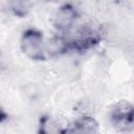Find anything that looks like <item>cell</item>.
Instances as JSON below:
<instances>
[{
	"label": "cell",
	"mask_w": 134,
	"mask_h": 134,
	"mask_svg": "<svg viewBox=\"0 0 134 134\" xmlns=\"http://www.w3.org/2000/svg\"><path fill=\"white\" fill-rule=\"evenodd\" d=\"M43 35L34 28L24 31L21 38V49L29 58L39 60L44 57V43Z\"/></svg>",
	"instance_id": "obj_1"
},
{
	"label": "cell",
	"mask_w": 134,
	"mask_h": 134,
	"mask_svg": "<svg viewBox=\"0 0 134 134\" xmlns=\"http://www.w3.org/2000/svg\"><path fill=\"white\" fill-rule=\"evenodd\" d=\"M76 18V12L69 5L62 6L54 18V24L60 29H66L71 26Z\"/></svg>",
	"instance_id": "obj_3"
},
{
	"label": "cell",
	"mask_w": 134,
	"mask_h": 134,
	"mask_svg": "<svg viewBox=\"0 0 134 134\" xmlns=\"http://www.w3.org/2000/svg\"><path fill=\"white\" fill-rule=\"evenodd\" d=\"M69 46L68 41L64 40L61 37H55L49 40L45 46V50L50 54H59L62 51H64Z\"/></svg>",
	"instance_id": "obj_5"
},
{
	"label": "cell",
	"mask_w": 134,
	"mask_h": 134,
	"mask_svg": "<svg viewBox=\"0 0 134 134\" xmlns=\"http://www.w3.org/2000/svg\"><path fill=\"white\" fill-rule=\"evenodd\" d=\"M111 119L116 127L128 129L134 124V107L127 102L116 104L111 111Z\"/></svg>",
	"instance_id": "obj_2"
},
{
	"label": "cell",
	"mask_w": 134,
	"mask_h": 134,
	"mask_svg": "<svg viewBox=\"0 0 134 134\" xmlns=\"http://www.w3.org/2000/svg\"><path fill=\"white\" fill-rule=\"evenodd\" d=\"M98 131V125L96 120L88 115L81 116L80 118L75 119L71 129L68 132H75V133H95Z\"/></svg>",
	"instance_id": "obj_4"
}]
</instances>
